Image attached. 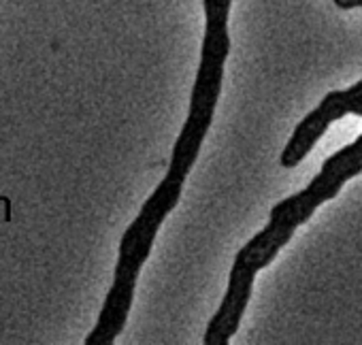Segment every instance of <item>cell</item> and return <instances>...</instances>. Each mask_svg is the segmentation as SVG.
I'll return each instance as SVG.
<instances>
[{"instance_id":"6da1fadb","label":"cell","mask_w":362,"mask_h":345,"mask_svg":"<svg viewBox=\"0 0 362 345\" xmlns=\"http://www.w3.org/2000/svg\"><path fill=\"white\" fill-rule=\"evenodd\" d=\"M230 5L232 0H202L207 24L200 49V65L190 94L188 119L173 145V155L164 179L158 183L152 196L143 203L135 222L122 235L113 284L105 296L96 326L89 330V335L83 341L85 345H111L122 335L135 301L139 273L149 254H152L160 226L164 224L169 213L177 207L188 173L192 171L200 153L202 141L216 115L224 81V65L230 53Z\"/></svg>"},{"instance_id":"7a4b0ae2","label":"cell","mask_w":362,"mask_h":345,"mask_svg":"<svg viewBox=\"0 0 362 345\" xmlns=\"http://www.w3.org/2000/svg\"><path fill=\"white\" fill-rule=\"evenodd\" d=\"M360 173L362 135L354 143L326 158L320 173L309 181L305 190H300L298 194L277 203L270 209L268 224L236 252L228 275L226 294L214 318H211V328L222 335H236L243 313L250 305L258 271L266 269L275 260L279 249L292 239L294 230L303 226L320 205L335 199L341 187Z\"/></svg>"},{"instance_id":"3957f363","label":"cell","mask_w":362,"mask_h":345,"mask_svg":"<svg viewBox=\"0 0 362 345\" xmlns=\"http://www.w3.org/2000/svg\"><path fill=\"white\" fill-rule=\"evenodd\" d=\"M350 113L362 115V79L347 90L326 94L322 103L298 121L296 131L292 133L290 141L286 143L279 155V165L284 169L298 167L305 160V155L316 147V143L322 139V135L328 131L330 124Z\"/></svg>"},{"instance_id":"277c9868","label":"cell","mask_w":362,"mask_h":345,"mask_svg":"<svg viewBox=\"0 0 362 345\" xmlns=\"http://www.w3.org/2000/svg\"><path fill=\"white\" fill-rule=\"evenodd\" d=\"M333 3L343 9V11H350V9H362V0H333Z\"/></svg>"}]
</instances>
